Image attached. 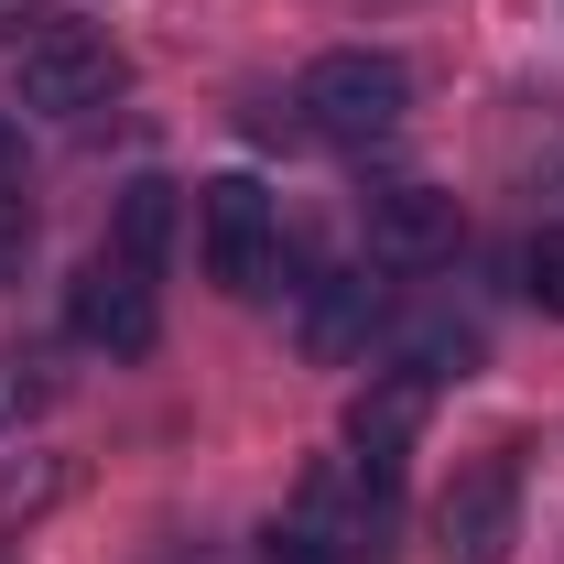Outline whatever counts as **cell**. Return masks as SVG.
<instances>
[{
    "label": "cell",
    "mask_w": 564,
    "mask_h": 564,
    "mask_svg": "<svg viewBox=\"0 0 564 564\" xmlns=\"http://www.w3.org/2000/svg\"><path fill=\"white\" fill-rule=\"evenodd\" d=\"M293 109H304V131H315V141L369 152V141L402 131V109H413V66L380 55V44H337V55H315V66L293 76Z\"/></svg>",
    "instance_id": "6da1fadb"
},
{
    "label": "cell",
    "mask_w": 564,
    "mask_h": 564,
    "mask_svg": "<svg viewBox=\"0 0 564 564\" xmlns=\"http://www.w3.org/2000/svg\"><path fill=\"white\" fill-rule=\"evenodd\" d=\"M521 543V445H478L434 499V564H510Z\"/></svg>",
    "instance_id": "7a4b0ae2"
},
{
    "label": "cell",
    "mask_w": 564,
    "mask_h": 564,
    "mask_svg": "<svg viewBox=\"0 0 564 564\" xmlns=\"http://www.w3.org/2000/svg\"><path fill=\"white\" fill-rule=\"evenodd\" d=\"M120 76H131V55H120L98 22H44V33L11 55V87H22V109H55V120H87V109H109V98H120Z\"/></svg>",
    "instance_id": "3957f363"
},
{
    "label": "cell",
    "mask_w": 564,
    "mask_h": 564,
    "mask_svg": "<svg viewBox=\"0 0 564 564\" xmlns=\"http://www.w3.org/2000/svg\"><path fill=\"white\" fill-rule=\"evenodd\" d=\"M196 250H207V282L217 293H272V261H282V207L261 174H217L196 196Z\"/></svg>",
    "instance_id": "277c9868"
},
{
    "label": "cell",
    "mask_w": 564,
    "mask_h": 564,
    "mask_svg": "<svg viewBox=\"0 0 564 564\" xmlns=\"http://www.w3.org/2000/svg\"><path fill=\"white\" fill-rule=\"evenodd\" d=\"M358 228H369V261L380 272H445L456 250H467V207L445 196V185H369L358 196Z\"/></svg>",
    "instance_id": "5b68a950"
},
{
    "label": "cell",
    "mask_w": 564,
    "mask_h": 564,
    "mask_svg": "<svg viewBox=\"0 0 564 564\" xmlns=\"http://www.w3.org/2000/svg\"><path fill=\"white\" fill-rule=\"evenodd\" d=\"M66 326H76V337H87L98 358H152V337H163L152 272H131L120 250H98V261L66 282Z\"/></svg>",
    "instance_id": "8992f818"
},
{
    "label": "cell",
    "mask_w": 564,
    "mask_h": 564,
    "mask_svg": "<svg viewBox=\"0 0 564 564\" xmlns=\"http://www.w3.org/2000/svg\"><path fill=\"white\" fill-rule=\"evenodd\" d=\"M391 326V282H380V261L369 272H315L304 282V315H293V337H304V358H358L369 337Z\"/></svg>",
    "instance_id": "52a82bcc"
},
{
    "label": "cell",
    "mask_w": 564,
    "mask_h": 564,
    "mask_svg": "<svg viewBox=\"0 0 564 564\" xmlns=\"http://www.w3.org/2000/svg\"><path fill=\"white\" fill-rule=\"evenodd\" d=\"M413 434H423V391L413 380H380V391H358V413H348V467L369 478V489H402V467H413Z\"/></svg>",
    "instance_id": "ba28073f"
},
{
    "label": "cell",
    "mask_w": 564,
    "mask_h": 564,
    "mask_svg": "<svg viewBox=\"0 0 564 564\" xmlns=\"http://www.w3.org/2000/svg\"><path fill=\"white\" fill-rule=\"evenodd\" d=\"M380 337H391V380H413V391L478 369V326H467V315H391Z\"/></svg>",
    "instance_id": "9c48e42d"
},
{
    "label": "cell",
    "mask_w": 564,
    "mask_h": 564,
    "mask_svg": "<svg viewBox=\"0 0 564 564\" xmlns=\"http://www.w3.org/2000/svg\"><path fill=\"white\" fill-rule=\"evenodd\" d=\"M109 250H120L131 272H152V282H163V250H174V185H163V174H131V185H120Z\"/></svg>",
    "instance_id": "30bf717a"
},
{
    "label": "cell",
    "mask_w": 564,
    "mask_h": 564,
    "mask_svg": "<svg viewBox=\"0 0 564 564\" xmlns=\"http://www.w3.org/2000/svg\"><path fill=\"white\" fill-rule=\"evenodd\" d=\"M521 282H532V304L564 315V228H532V250H521Z\"/></svg>",
    "instance_id": "8fae6325"
},
{
    "label": "cell",
    "mask_w": 564,
    "mask_h": 564,
    "mask_svg": "<svg viewBox=\"0 0 564 564\" xmlns=\"http://www.w3.org/2000/svg\"><path fill=\"white\" fill-rule=\"evenodd\" d=\"M22 239H33V217H22V196H0V272L22 261Z\"/></svg>",
    "instance_id": "7c38bea8"
},
{
    "label": "cell",
    "mask_w": 564,
    "mask_h": 564,
    "mask_svg": "<svg viewBox=\"0 0 564 564\" xmlns=\"http://www.w3.org/2000/svg\"><path fill=\"white\" fill-rule=\"evenodd\" d=\"M22 174V131H11V109H0V185Z\"/></svg>",
    "instance_id": "4fadbf2b"
}]
</instances>
